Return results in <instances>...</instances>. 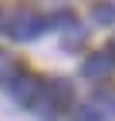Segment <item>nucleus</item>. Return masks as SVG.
I'll use <instances>...</instances> for the list:
<instances>
[{
    "mask_svg": "<svg viewBox=\"0 0 115 121\" xmlns=\"http://www.w3.org/2000/svg\"><path fill=\"white\" fill-rule=\"evenodd\" d=\"M115 67V57L105 51V54H95V57H88V60H85V74H88V78H105V74Z\"/></svg>",
    "mask_w": 115,
    "mask_h": 121,
    "instance_id": "obj_4",
    "label": "nucleus"
},
{
    "mask_svg": "<svg viewBox=\"0 0 115 121\" xmlns=\"http://www.w3.org/2000/svg\"><path fill=\"white\" fill-rule=\"evenodd\" d=\"M7 87H10V98L17 101V104H24V108H34L37 98H41V91H44V81L34 78V74H17V78H14Z\"/></svg>",
    "mask_w": 115,
    "mask_h": 121,
    "instance_id": "obj_3",
    "label": "nucleus"
},
{
    "mask_svg": "<svg viewBox=\"0 0 115 121\" xmlns=\"http://www.w3.org/2000/svg\"><path fill=\"white\" fill-rule=\"evenodd\" d=\"M71 101H75V87H71L64 78H54V81H44V91H41L34 111H37V118L54 121L61 111L71 108Z\"/></svg>",
    "mask_w": 115,
    "mask_h": 121,
    "instance_id": "obj_1",
    "label": "nucleus"
},
{
    "mask_svg": "<svg viewBox=\"0 0 115 121\" xmlns=\"http://www.w3.org/2000/svg\"><path fill=\"white\" fill-rule=\"evenodd\" d=\"M54 27V20L51 17H44V13H31V10H24V13H17L14 20H7V37L10 40H34L37 34H44V30H51Z\"/></svg>",
    "mask_w": 115,
    "mask_h": 121,
    "instance_id": "obj_2",
    "label": "nucleus"
},
{
    "mask_svg": "<svg viewBox=\"0 0 115 121\" xmlns=\"http://www.w3.org/2000/svg\"><path fill=\"white\" fill-rule=\"evenodd\" d=\"M105 51H108V54H112V57H115V37H112V40H108V47H105Z\"/></svg>",
    "mask_w": 115,
    "mask_h": 121,
    "instance_id": "obj_8",
    "label": "nucleus"
},
{
    "mask_svg": "<svg viewBox=\"0 0 115 121\" xmlns=\"http://www.w3.org/2000/svg\"><path fill=\"white\" fill-rule=\"evenodd\" d=\"M17 74H20V71H17V64H14V57L0 51V84H10Z\"/></svg>",
    "mask_w": 115,
    "mask_h": 121,
    "instance_id": "obj_5",
    "label": "nucleus"
},
{
    "mask_svg": "<svg viewBox=\"0 0 115 121\" xmlns=\"http://www.w3.org/2000/svg\"><path fill=\"white\" fill-rule=\"evenodd\" d=\"M71 121H108V114L98 111L95 104H85V108H78L75 114H71Z\"/></svg>",
    "mask_w": 115,
    "mask_h": 121,
    "instance_id": "obj_6",
    "label": "nucleus"
},
{
    "mask_svg": "<svg viewBox=\"0 0 115 121\" xmlns=\"http://www.w3.org/2000/svg\"><path fill=\"white\" fill-rule=\"evenodd\" d=\"M91 17H95V24H115V0L112 4H98Z\"/></svg>",
    "mask_w": 115,
    "mask_h": 121,
    "instance_id": "obj_7",
    "label": "nucleus"
}]
</instances>
